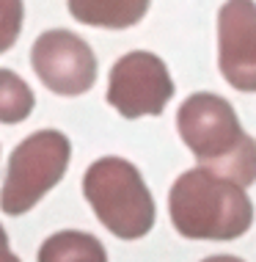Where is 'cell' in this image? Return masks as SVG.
Listing matches in <instances>:
<instances>
[{
	"label": "cell",
	"mask_w": 256,
	"mask_h": 262,
	"mask_svg": "<svg viewBox=\"0 0 256 262\" xmlns=\"http://www.w3.org/2000/svg\"><path fill=\"white\" fill-rule=\"evenodd\" d=\"M176 130L198 166L240 185L256 180V141L240 127L234 108L223 97L190 94L176 111Z\"/></svg>",
	"instance_id": "1"
},
{
	"label": "cell",
	"mask_w": 256,
	"mask_h": 262,
	"mask_svg": "<svg viewBox=\"0 0 256 262\" xmlns=\"http://www.w3.org/2000/svg\"><path fill=\"white\" fill-rule=\"evenodd\" d=\"M168 212L174 229L188 240H234L253 224L245 185L201 166L171 185Z\"/></svg>",
	"instance_id": "2"
},
{
	"label": "cell",
	"mask_w": 256,
	"mask_h": 262,
	"mask_svg": "<svg viewBox=\"0 0 256 262\" xmlns=\"http://www.w3.org/2000/svg\"><path fill=\"white\" fill-rule=\"evenodd\" d=\"M83 193L108 232L138 240L154 226V199L144 177L124 158H99L83 177Z\"/></svg>",
	"instance_id": "3"
},
{
	"label": "cell",
	"mask_w": 256,
	"mask_h": 262,
	"mask_svg": "<svg viewBox=\"0 0 256 262\" xmlns=\"http://www.w3.org/2000/svg\"><path fill=\"white\" fill-rule=\"evenodd\" d=\"M72 158V144L58 130H39L14 146L9 171L0 190V210L6 215H22L33 210L63 180Z\"/></svg>",
	"instance_id": "4"
},
{
	"label": "cell",
	"mask_w": 256,
	"mask_h": 262,
	"mask_svg": "<svg viewBox=\"0 0 256 262\" xmlns=\"http://www.w3.org/2000/svg\"><path fill=\"white\" fill-rule=\"evenodd\" d=\"M171 97H174V80L160 55L149 50H132L113 63L108 102L124 119L160 116Z\"/></svg>",
	"instance_id": "5"
},
{
	"label": "cell",
	"mask_w": 256,
	"mask_h": 262,
	"mask_svg": "<svg viewBox=\"0 0 256 262\" xmlns=\"http://www.w3.org/2000/svg\"><path fill=\"white\" fill-rule=\"evenodd\" d=\"M31 67L50 91L80 97L97 80V55L88 41L72 31H44L31 47Z\"/></svg>",
	"instance_id": "6"
},
{
	"label": "cell",
	"mask_w": 256,
	"mask_h": 262,
	"mask_svg": "<svg viewBox=\"0 0 256 262\" xmlns=\"http://www.w3.org/2000/svg\"><path fill=\"white\" fill-rule=\"evenodd\" d=\"M218 67L231 89L256 91V3L226 0L218 11Z\"/></svg>",
	"instance_id": "7"
},
{
	"label": "cell",
	"mask_w": 256,
	"mask_h": 262,
	"mask_svg": "<svg viewBox=\"0 0 256 262\" xmlns=\"http://www.w3.org/2000/svg\"><path fill=\"white\" fill-rule=\"evenodd\" d=\"M69 14L83 25L94 28H132L146 17L152 0H66Z\"/></svg>",
	"instance_id": "8"
},
{
	"label": "cell",
	"mask_w": 256,
	"mask_h": 262,
	"mask_svg": "<svg viewBox=\"0 0 256 262\" xmlns=\"http://www.w3.org/2000/svg\"><path fill=\"white\" fill-rule=\"evenodd\" d=\"M39 262H108L105 246L94 235L63 229L50 235L39 249Z\"/></svg>",
	"instance_id": "9"
},
{
	"label": "cell",
	"mask_w": 256,
	"mask_h": 262,
	"mask_svg": "<svg viewBox=\"0 0 256 262\" xmlns=\"http://www.w3.org/2000/svg\"><path fill=\"white\" fill-rule=\"evenodd\" d=\"M36 97L31 86L11 69H0V122L3 124H19L33 113Z\"/></svg>",
	"instance_id": "10"
},
{
	"label": "cell",
	"mask_w": 256,
	"mask_h": 262,
	"mask_svg": "<svg viewBox=\"0 0 256 262\" xmlns=\"http://www.w3.org/2000/svg\"><path fill=\"white\" fill-rule=\"evenodd\" d=\"M22 0H0V53L11 50L22 31Z\"/></svg>",
	"instance_id": "11"
},
{
	"label": "cell",
	"mask_w": 256,
	"mask_h": 262,
	"mask_svg": "<svg viewBox=\"0 0 256 262\" xmlns=\"http://www.w3.org/2000/svg\"><path fill=\"white\" fill-rule=\"evenodd\" d=\"M201 262H243L240 257H231V254H215V257H207Z\"/></svg>",
	"instance_id": "12"
},
{
	"label": "cell",
	"mask_w": 256,
	"mask_h": 262,
	"mask_svg": "<svg viewBox=\"0 0 256 262\" xmlns=\"http://www.w3.org/2000/svg\"><path fill=\"white\" fill-rule=\"evenodd\" d=\"M0 262H19V257L9 251V246H0Z\"/></svg>",
	"instance_id": "13"
},
{
	"label": "cell",
	"mask_w": 256,
	"mask_h": 262,
	"mask_svg": "<svg viewBox=\"0 0 256 262\" xmlns=\"http://www.w3.org/2000/svg\"><path fill=\"white\" fill-rule=\"evenodd\" d=\"M0 246H9V235H6L3 226H0Z\"/></svg>",
	"instance_id": "14"
}]
</instances>
